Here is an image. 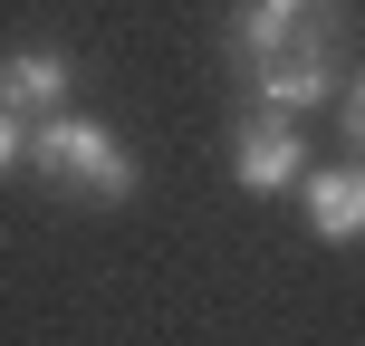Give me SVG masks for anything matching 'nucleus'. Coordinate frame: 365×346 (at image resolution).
Instances as JSON below:
<instances>
[{
	"instance_id": "obj_3",
	"label": "nucleus",
	"mask_w": 365,
	"mask_h": 346,
	"mask_svg": "<svg viewBox=\"0 0 365 346\" xmlns=\"http://www.w3.org/2000/svg\"><path fill=\"white\" fill-rule=\"evenodd\" d=\"M231 173H240V193H298V173H308L298 106H269V96H259V116L231 126Z\"/></svg>"
},
{
	"instance_id": "obj_1",
	"label": "nucleus",
	"mask_w": 365,
	"mask_h": 346,
	"mask_svg": "<svg viewBox=\"0 0 365 346\" xmlns=\"http://www.w3.org/2000/svg\"><path fill=\"white\" fill-rule=\"evenodd\" d=\"M336 29H346L336 0H240L231 10V49L269 106H317L336 87Z\"/></svg>"
},
{
	"instance_id": "obj_4",
	"label": "nucleus",
	"mask_w": 365,
	"mask_h": 346,
	"mask_svg": "<svg viewBox=\"0 0 365 346\" xmlns=\"http://www.w3.org/2000/svg\"><path fill=\"white\" fill-rule=\"evenodd\" d=\"M298 202H308L317 240H365V164H317L298 173Z\"/></svg>"
},
{
	"instance_id": "obj_2",
	"label": "nucleus",
	"mask_w": 365,
	"mask_h": 346,
	"mask_svg": "<svg viewBox=\"0 0 365 346\" xmlns=\"http://www.w3.org/2000/svg\"><path fill=\"white\" fill-rule=\"evenodd\" d=\"M29 173L48 183V193H68V202H125L135 193V154L115 145L96 116H38V135H29Z\"/></svg>"
},
{
	"instance_id": "obj_6",
	"label": "nucleus",
	"mask_w": 365,
	"mask_h": 346,
	"mask_svg": "<svg viewBox=\"0 0 365 346\" xmlns=\"http://www.w3.org/2000/svg\"><path fill=\"white\" fill-rule=\"evenodd\" d=\"M10 164H29V116L0 106V173H10Z\"/></svg>"
},
{
	"instance_id": "obj_7",
	"label": "nucleus",
	"mask_w": 365,
	"mask_h": 346,
	"mask_svg": "<svg viewBox=\"0 0 365 346\" xmlns=\"http://www.w3.org/2000/svg\"><path fill=\"white\" fill-rule=\"evenodd\" d=\"M346 145L365 154V77H356V87H346Z\"/></svg>"
},
{
	"instance_id": "obj_5",
	"label": "nucleus",
	"mask_w": 365,
	"mask_h": 346,
	"mask_svg": "<svg viewBox=\"0 0 365 346\" xmlns=\"http://www.w3.org/2000/svg\"><path fill=\"white\" fill-rule=\"evenodd\" d=\"M68 87H77L68 49H10V58H0V106H10V116H58Z\"/></svg>"
}]
</instances>
